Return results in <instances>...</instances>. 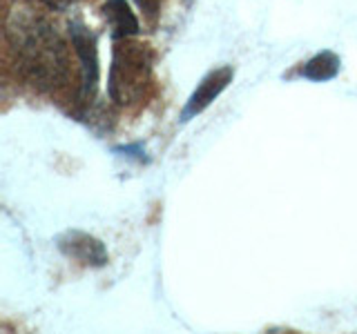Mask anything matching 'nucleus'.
Listing matches in <instances>:
<instances>
[{"mask_svg":"<svg viewBox=\"0 0 357 334\" xmlns=\"http://www.w3.org/2000/svg\"><path fill=\"white\" fill-rule=\"evenodd\" d=\"M16 42V63L25 81L38 92H54L70 78V56L65 42L47 22L33 20L20 27Z\"/></svg>","mask_w":357,"mask_h":334,"instance_id":"nucleus-1","label":"nucleus"},{"mask_svg":"<svg viewBox=\"0 0 357 334\" xmlns=\"http://www.w3.org/2000/svg\"><path fill=\"white\" fill-rule=\"evenodd\" d=\"M154 54L150 45L121 38L114 42L107 78V94L119 107H134L145 100L152 83Z\"/></svg>","mask_w":357,"mask_h":334,"instance_id":"nucleus-2","label":"nucleus"},{"mask_svg":"<svg viewBox=\"0 0 357 334\" xmlns=\"http://www.w3.org/2000/svg\"><path fill=\"white\" fill-rule=\"evenodd\" d=\"M70 38L72 47L76 51V58L81 63V103L87 105L92 103L98 87V49H96V36L89 31L83 22H70Z\"/></svg>","mask_w":357,"mask_h":334,"instance_id":"nucleus-3","label":"nucleus"},{"mask_svg":"<svg viewBox=\"0 0 357 334\" xmlns=\"http://www.w3.org/2000/svg\"><path fill=\"white\" fill-rule=\"evenodd\" d=\"M59 250L76 263L85 267H103L107 265V248L103 241L81 230H67L56 239Z\"/></svg>","mask_w":357,"mask_h":334,"instance_id":"nucleus-4","label":"nucleus"},{"mask_svg":"<svg viewBox=\"0 0 357 334\" xmlns=\"http://www.w3.org/2000/svg\"><path fill=\"white\" fill-rule=\"evenodd\" d=\"M234 70L230 65H223L212 70L210 74L204 76V81L197 85V89L192 92V96L188 98V103L181 111V120L188 122L190 118H195L197 114H201L204 109H208L215 100L221 96V92L232 83Z\"/></svg>","mask_w":357,"mask_h":334,"instance_id":"nucleus-5","label":"nucleus"},{"mask_svg":"<svg viewBox=\"0 0 357 334\" xmlns=\"http://www.w3.org/2000/svg\"><path fill=\"white\" fill-rule=\"evenodd\" d=\"M103 16L107 20V25L112 29V38H132L141 31L139 18L134 16V11L130 9L128 0H107L103 5Z\"/></svg>","mask_w":357,"mask_h":334,"instance_id":"nucleus-6","label":"nucleus"},{"mask_svg":"<svg viewBox=\"0 0 357 334\" xmlns=\"http://www.w3.org/2000/svg\"><path fill=\"white\" fill-rule=\"evenodd\" d=\"M337 72H340V58L333 51H321L317 56H312V58L301 67V76L308 78V81H317V83L331 81V78L337 76Z\"/></svg>","mask_w":357,"mask_h":334,"instance_id":"nucleus-7","label":"nucleus"},{"mask_svg":"<svg viewBox=\"0 0 357 334\" xmlns=\"http://www.w3.org/2000/svg\"><path fill=\"white\" fill-rule=\"evenodd\" d=\"M139 9L143 11V16L148 20H154L159 16V9H161V0H137Z\"/></svg>","mask_w":357,"mask_h":334,"instance_id":"nucleus-8","label":"nucleus"}]
</instances>
